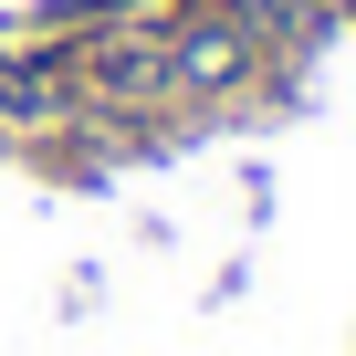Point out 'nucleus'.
Instances as JSON below:
<instances>
[{
  "label": "nucleus",
  "mask_w": 356,
  "mask_h": 356,
  "mask_svg": "<svg viewBox=\"0 0 356 356\" xmlns=\"http://www.w3.org/2000/svg\"><path fill=\"white\" fill-rule=\"evenodd\" d=\"M241 63H252V42H241L231 22H210V32H189V42L168 53V84H231Z\"/></svg>",
  "instance_id": "obj_1"
}]
</instances>
